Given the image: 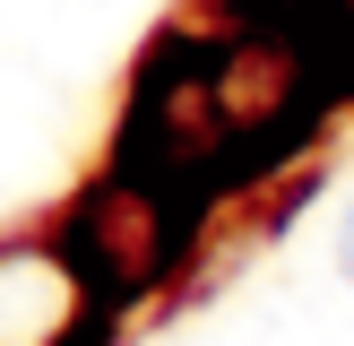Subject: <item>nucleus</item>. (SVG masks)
<instances>
[{"label": "nucleus", "instance_id": "1", "mask_svg": "<svg viewBox=\"0 0 354 346\" xmlns=\"http://www.w3.org/2000/svg\"><path fill=\"white\" fill-rule=\"evenodd\" d=\"M337 277L354 286V199H346V217H337Z\"/></svg>", "mask_w": 354, "mask_h": 346}]
</instances>
